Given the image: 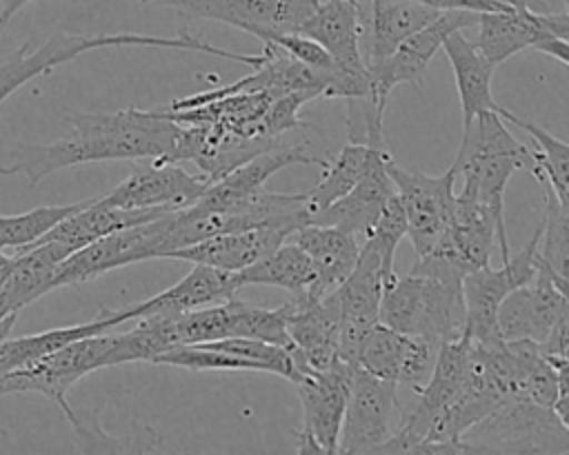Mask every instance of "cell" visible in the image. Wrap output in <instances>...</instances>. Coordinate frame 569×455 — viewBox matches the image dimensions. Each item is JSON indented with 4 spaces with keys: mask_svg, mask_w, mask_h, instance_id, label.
Listing matches in <instances>:
<instances>
[{
    "mask_svg": "<svg viewBox=\"0 0 569 455\" xmlns=\"http://www.w3.org/2000/svg\"><path fill=\"white\" fill-rule=\"evenodd\" d=\"M71 131L49 144H18L16 160L0 175H24L36 186L44 175L104 160H176L180 124L160 109L136 107L113 113H73Z\"/></svg>",
    "mask_w": 569,
    "mask_h": 455,
    "instance_id": "obj_1",
    "label": "cell"
},
{
    "mask_svg": "<svg viewBox=\"0 0 569 455\" xmlns=\"http://www.w3.org/2000/svg\"><path fill=\"white\" fill-rule=\"evenodd\" d=\"M453 186L458 195L471 198L498 215H505V189L516 171L533 173V153L511 135L496 111H482L462 124V142L456 160Z\"/></svg>",
    "mask_w": 569,
    "mask_h": 455,
    "instance_id": "obj_2",
    "label": "cell"
},
{
    "mask_svg": "<svg viewBox=\"0 0 569 455\" xmlns=\"http://www.w3.org/2000/svg\"><path fill=\"white\" fill-rule=\"evenodd\" d=\"M2 33V31H0ZM104 47H160V49H178V51H200L209 55H220L227 60L244 62L249 67L258 64L260 53H236L209 44L196 36H147V33H98V36H69L58 33L49 38L38 49L22 44L13 53L0 58V104L18 91L29 80L49 73L58 64H64L87 51L104 49Z\"/></svg>",
    "mask_w": 569,
    "mask_h": 455,
    "instance_id": "obj_3",
    "label": "cell"
},
{
    "mask_svg": "<svg viewBox=\"0 0 569 455\" xmlns=\"http://www.w3.org/2000/svg\"><path fill=\"white\" fill-rule=\"evenodd\" d=\"M378 322L436 344L453 340L462 333L465 324L462 286L458 280L409 271L402 277H393L387 286Z\"/></svg>",
    "mask_w": 569,
    "mask_h": 455,
    "instance_id": "obj_4",
    "label": "cell"
},
{
    "mask_svg": "<svg viewBox=\"0 0 569 455\" xmlns=\"http://www.w3.org/2000/svg\"><path fill=\"white\" fill-rule=\"evenodd\" d=\"M462 453H569V424L553 408L511 397L460 435Z\"/></svg>",
    "mask_w": 569,
    "mask_h": 455,
    "instance_id": "obj_5",
    "label": "cell"
},
{
    "mask_svg": "<svg viewBox=\"0 0 569 455\" xmlns=\"http://www.w3.org/2000/svg\"><path fill=\"white\" fill-rule=\"evenodd\" d=\"M478 51L493 64H502L525 49L542 51L569 67V16L567 11H531L505 7L478 13Z\"/></svg>",
    "mask_w": 569,
    "mask_h": 455,
    "instance_id": "obj_6",
    "label": "cell"
},
{
    "mask_svg": "<svg viewBox=\"0 0 569 455\" xmlns=\"http://www.w3.org/2000/svg\"><path fill=\"white\" fill-rule=\"evenodd\" d=\"M111 333H98L76 340L29 366H20L0 375V395L7 393H40L62 408L69 422L76 419V411L67 402L69 388L84 375L104 368L102 360L109 348Z\"/></svg>",
    "mask_w": 569,
    "mask_h": 455,
    "instance_id": "obj_7",
    "label": "cell"
},
{
    "mask_svg": "<svg viewBox=\"0 0 569 455\" xmlns=\"http://www.w3.org/2000/svg\"><path fill=\"white\" fill-rule=\"evenodd\" d=\"M169 211L162 215L102 235L82 249L69 253L53 273V289L67 284H80L109 273L120 266H129L142 260H156L164 255Z\"/></svg>",
    "mask_w": 569,
    "mask_h": 455,
    "instance_id": "obj_8",
    "label": "cell"
},
{
    "mask_svg": "<svg viewBox=\"0 0 569 455\" xmlns=\"http://www.w3.org/2000/svg\"><path fill=\"white\" fill-rule=\"evenodd\" d=\"M538 242L540 224L527 244L518 253H509L498 269L491 264L480 266L462 275V302H465V324L462 333L473 342H489L500 337L496 313L500 302L518 286L527 284L538 266Z\"/></svg>",
    "mask_w": 569,
    "mask_h": 455,
    "instance_id": "obj_9",
    "label": "cell"
},
{
    "mask_svg": "<svg viewBox=\"0 0 569 455\" xmlns=\"http://www.w3.org/2000/svg\"><path fill=\"white\" fill-rule=\"evenodd\" d=\"M387 173L402 204L411 246L416 255H425L449 224L456 202L453 171L449 169L442 175H427L422 171L402 169L391 158L387 162Z\"/></svg>",
    "mask_w": 569,
    "mask_h": 455,
    "instance_id": "obj_10",
    "label": "cell"
},
{
    "mask_svg": "<svg viewBox=\"0 0 569 455\" xmlns=\"http://www.w3.org/2000/svg\"><path fill=\"white\" fill-rule=\"evenodd\" d=\"M476 20H478V11H467V9L440 11L436 20H431L429 24L411 33L407 40H402L387 58L367 64L369 95L380 102H387L389 93L398 84H413L420 89L427 64L440 49L442 40L453 31L476 24Z\"/></svg>",
    "mask_w": 569,
    "mask_h": 455,
    "instance_id": "obj_11",
    "label": "cell"
},
{
    "mask_svg": "<svg viewBox=\"0 0 569 455\" xmlns=\"http://www.w3.org/2000/svg\"><path fill=\"white\" fill-rule=\"evenodd\" d=\"M176 9L187 18L224 22L267 40L271 33L300 31L318 0H140Z\"/></svg>",
    "mask_w": 569,
    "mask_h": 455,
    "instance_id": "obj_12",
    "label": "cell"
},
{
    "mask_svg": "<svg viewBox=\"0 0 569 455\" xmlns=\"http://www.w3.org/2000/svg\"><path fill=\"white\" fill-rule=\"evenodd\" d=\"M398 404V384L353 368L349 397L342 415L338 451L342 455L378 453L391 437V413Z\"/></svg>",
    "mask_w": 569,
    "mask_h": 455,
    "instance_id": "obj_13",
    "label": "cell"
},
{
    "mask_svg": "<svg viewBox=\"0 0 569 455\" xmlns=\"http://www.w3.org/2000/svg\"><path fill=\"white\" fill-rule=\"evenodd\" d=\"M327 158L316 155L302 144H278L273 149H267L247 162L238 164L222 178L207 184V189L200 193V198L182 209L187 215H204L216 211H233L249 202L253 195L262 191V184L276 175L280 169L293 166V164H318L322 166Z\"/></svg>",
    "mask_w": 569,
    "mask_h": 455,
    "instance_id": "obj_14",
    "label": "cell"
},
{
    "mask_svg": "<svg viewBox=\"0 0 569 455\" xmlns=\"http://www.w3.org/2000/svg\"><path fill=\"white\" fill-rule=\"evenodd\" d=\"M207 184L204 175L184 171L176 160H153L151 164H133L120 184L100 195V202L120 209L178 211L191 206Z\"/></svg>",
    "mask_w": 569,
    "mask_h": 455,
    "instance_id": "obj_15",
    "label": "cell"
},
{
    "mask_svg": "<svg viewBox=\"0 0 569 455\" xmlns=\"http://www.w3.org/2000/svg\"><path fill=\"white\" fill-rule=\"evenodd\" d=\"M567 313V286L538 262L533 277L500 302L496 313L498 333L502 340H531L540 344Z\"/></svg>",
    "mask_w": 569,
    "mask_h": 455,
    "instance_id": "obj_16",
    "label": "cell"
},
{
    "mask_svg": "<svg viewBox=\"0 0 569 455\" xmlns=\"http://www.w3.org/2000/svg\"><path fill=\"white\" fill-rule=\"evenodd\" d=\"M298 33L311 38L329 53L338 71L353 84L358 98L369 93V69L360 51L362 2L318 0Z\"/></svg>",
    "mask_w": 569,
    "mask_h": 455,
    "instance_id": "obj_17",
    "label": "cell"
},
{
    "mask_svg": "<svg viewBox=\"0 0 569 455\" xmlns=\"http://www.w3.org/2000/svg\"><path fill=\"white\" fill-rule=\"evenodd\" d=\"M438 351L440 344L427 337L400 333L376 322L358 351L356 366L380 380L409 384L418 393L431 375Z\"/></svg>",
    "mask_w": 569,
    "mask_h": 455,
    "instance_id": "obj_18",
    "label": "cell"
},
{
    "mask_svg": "<svg viewBox=\"0 0 569 455\" xmlns=\"http://www.w3.org/2000/svg\"><path fill=\"white\" fill-rule=\"evenodd\" d=\"M353 368L356 366L338 357L322 371L302 366L293 377V386L302 406V431H307L318 442L322 453L338 451Z\"/></svg>",
    "mask_w": 569,
    "mask_h": 455,
    "instance_id": "obj_19",
    "label": "cell"
},
{
    "mask_svg": "<svg viewBox=\"0 0 569 455\" xmlns=\"http://www.w3.org/2000/svg\"><path fill=\"white\" fill-rule=\"evenodd\" d=\"M287 335L293 344L298 371L302 366L322 371L338 360V326L340 304L338 291H331L318 300L293 297L284 302Z\"/></svg>",
    "mask_w": 569,
    "mask_h": 455,
    "instance_id": "obj_20",
    "label": "cell"
},
{
    "mask_svg": "<svg viewBox=\"0 0 569 455\" xmlns=\"http://www.w3.org/2000/svg\"><path fill=\"white\" fill-rule=\"evenodd\" d=\"M236 273H227L213 266L193 264V269L162 293L136 302L124 309H113L120 324L144 317V315H178L184 311L211 306L238 295Z\"/></svg>",
    "mask_w": 569,
    "mask_h": 455,
    "instance_id": "obj_21",
    "label": "cell"
},
{
    "mask_svg": "<svg viewBox=\"0 0 569 455\" xmlns=\"http://www.w3.org/2000/svg\"><path fill=\"white\" fill-rule=\"evenodd\" d=\"M293 231L284 226H256L233 233H216L193 244L180 246L167 255V260H182L191 264L213 266L227 273H238L256 260L280 246Z\"/></svg>",
    "mask_w": 569,
    "mask_h": 455,
    "instance_id": "obj_22",
    "label": "cell"
},
{
    "mask_svg": "<svg viewBox=\"0 0 569 455\" xmlns=\"http://www.w3.org/2000/svg\"><path fill=\"white\" fill-rule=\"evenodd\" d=\"M287 240L296 242L309 255V262L313 269V282L307 289V293L293 295L305 300H318L336 291L353 269V262L360 249V242L356 235L338 226L316 224V222L302 224Z\"/></svg>",
    "mask_w": 569,
    "mask_h": 455,
    "instance_id": "obj_23",
    "label": "cell"
},
{
    "mask_svg": "<svg viewBox=\"0 0 569 455\" xmlns=\"http://www.w3.org/2000/svg\"><path fill=\"white\" fill-rule=\"evenodd\" d=\"M389 160H391V153L389 151L382 153L353 189H349L342 198H338L327 209H322L311 222L338 226L356 235L358 242H362V237L376 224L385 202L393 193V182L387 173Z\"/></svg>",
    "mask_w": 569,
    "mask_h": 455,
    "instance_id": "obj_24",
    "label": "cell"
},
{
    "mask_svg": "<svg viewBox=\"0 0 569 455\" xmlns=\"http://www.w3.org/2000/svg\"><path fill=\"white\" fill-rule=\"evenodd\" d=\"M13 255L16 262L0 286V317L18 315L27 304L53 291V273L69 253L58 242L42 240Z\"/></svg>",
    "mask_w": 569,
    "mask_h": 455,
    "instance_id": "obj_25",
    "label": "cell"
},
{
    "mask_svg": "<svg viewBox=\"0 0 569 455\" xmlns=\"http://www.w3.org/2000/svg\"><path fill=\"white\" fill-rule=\"evenodd\" d=\"M164 211L167 209H120V206L100 202V198H91L84 202V206H80L78 211L60 220L53 229H49L36 242L51 240V242H58L67 253H73L102 235L153 220Z\"/></svg>",
    "mask_w": 569,
    "mask_h": 455,
    "instance_id": "obj_26",
    "label": "cell"
},
{
    "mask_svg": "<svg viewBox=\"0 0 569 455\" xmlns=\"http://www.w3.org/2000/svg\"><path fill=\"white\" fill-rule=\"evenodd\" d=\"M440 49H445V55L449 58V64L453 69V80L462 109V124L471 122L482 111H496L500 107L491 93V75L496 67L478 51L476 42L462 36L460 29L449 33L442 40Z\"/></svg>",
    "mask_w": 569,
    "mask_h": 455,
    "instance_id": "obj_27",
    "label": "cell"
},
{
    "mask_svg": "<svg viewBox=\"0 0 569 455\" xmlns=\"http://www.w3.org/2000/svg\"><path fill=\"white\" fill-rule=\"evenodd\" d=\"M367 64L387 58L402 40L440 16L438 9L416 0H371Z\"/></svg>",
    "mask_w": 569,
    "mask_h": 455,
    "instance_id": "obj_28",
    "label": "cell"
},
{
    "mask_svg": "<svg viewBox=\"0 0 569 455\" xmlns=\"http://www.w3.org/2000/svg\"><path fill=\"white\" fill-rule=\"evenodd\" d=\"M116 326H120V320L116 317L113 309H102L93 320H89L84 324L49 328V331L22 335V337H7L0 344V375L7 371L20 368V366H29L36 360L76 342V340L98 335V333H104Z\"/></svg>",
    "mask_w": 569,
    "mask_h": 455,
    "instance_id": "obj_29",
    "label": "cell"
},
{
    "mask_svg": "<svg viewBox=\"0 0 569 455\" xmlns=\"http://www.w3.org/2000/svg\"><path fill=\"white\" fill-rule=\"evenodd\" d=\"M387 151H389L387 146H371V144H362V142H349L338 151V155L331 162L327 160L320 166L322 169L320 180L309 191H305L307 209H309L311 220L322 209H327L331 202L342 198L349 189H353L362 180V175L371 169V164Z\"/></svg>",
    "mask_w": 569,
    "mask_h": 455,
    "instance_id": "obj_30",
    "label": "cell"
},
{
    "mask_svg": "<svg viewBox=\"0 0 569 455\" xmlns=\"http://www.w3.org/2000/svg\"><path fill=\"white\" fill-rule=\"evenodd\" d=\"M311 282L313 269L309 255L291 240H284L271 253L236 273L238 289L247 284H267L284 289L291 295H305Z\"/></svg>",
    "mask_w": 569,
    "mask_h": 455,
    "instance_id": "obj_31",
    "label": "cell"
},
{
    "mask_svg": "<svg viewBox=\"0 0 569 455\" xmlns=\"http://www.w3.org/2000/svg\"><path fill=\"white\" fill-rule=\"evenodd\" d=\"M498 115L507 122H511L513 127L522 129L529 138H533V142L538 144V151L533 153V178L540 180L551 193L553 198L569 206V144L556 135H551L549 131H545L542 127L520 120L518 115H513L511 111L498 107Z\"/></svg>",
    "mask_w": 569,
    "mask_h": 455,
    "instance_id": "obj_32",
    "label": "cell"
},
{
    "mask_svg": "<svg viewBox=\"0 0 569 455\" xmlns=\"http://www.w3.org/2000/svg\"><path fill=\"white\" fill-rule=\"evenodd\" d=\"M538 262L567 286L569 262V206L560 204L545 186V218L540 222Z\"/></svg>",
    "mask_w": 569,
    "mask_h": 455,
    "instance_id": "obj_33",
    "label": "cell"
},
{
    "mask_svg": "<svg viewBox=\"0 0 569 455\" xmlns=\"http://www.w3.org/2000/svg\"><path fill=\"white\" fill-rule=\"evenodd\" d=\"M87 200L73 204H58V206H36L24 213L16 215H0V251L16 249L24 251L36 240H40L49 229H53L60 220L84 206Z\"/></svg>",
    "mask_w": 569,
    "mask_h": 455,
    "instance_id": "obj_34",
    "label": "cell"
},
{
    "mask_svg": "<svg viewBox=\"0 0 569 455\" xmlns=\"http://www.w3.org/2000/svg\"><path fill=\"white\" fill-rule=\"evenodd\" d=\"M262 42H273L278 44L280 49H284L289 55H293L296 60L313 67V69H320V71H338V67L333 64V60L329 58V53L318 44L313 42L311 38L293 31V33H271L267 40Z\"/></svg>",
    "mask_w": 569,
    "mask_h": 455,
    "instance_id": "obj_35",
    "label": "cell"
},
{
    "mask_svg": "<svg viewBox=\"0 0 569 455\" xmlns=\"http://www.w3.org/2000/svg\"><path fill=\"white\" fill-rule=\"evenodd\" d=\"M420 4L433 7L438 11H447V9H467V11H496V9H505L509 4L498 2V0H416Z\"/></svg>",
    "mask_w": 569,
    "mask_h": 455,
    "instance_id": "obj_36",
    "label": "cell"
},
{
    "mask_svg": "<svg viewBox=\"0 0 569 455\" xmlns=\"http://www.w3.org/2000/svg\"><path fill=\"white\" fill-rule=\"evenodd\" d=\"M31 0H0V31L4 29V24Z\"/></svg>",
    "mask_w": 569,
    "mask_h": 455,
    "instance_id": "obj_37",
    "label": "cell"
},
{
    "mask_svg": "<svg viewBox=\"0 0 569 455\" xmlns=\"http://www.w3.org/2000/svg\"><path fill=\"white\" fill-rule=\"evenodd\" d=\"M13 262H16V255H7L4 251H0V286H2V282L7 280V275H9L11 266H13Z\"/></svg>",
    "mask_w": 569,
    "mask_h": 455,
    "instance_id": "obj_38",
    "label": "cell"
},
{
    "mask_svg": "<svg viewBox=\"0 0 569 455\" xmlns=\"http://www.w3.org/2000/svg\"><path fill=\"white\" fill-rule=\"evenodd\" d=\"M16 317H18V315H4V317H0V344L11 335V328H13V324H16Z\"/></svg>",
    "mask_w": 569,
    "mask_h": 455,
    "instance_id": "obj_39",
    "label": "cell"
},
{
    "mask_svg": "<svg viewBox=\"0 0 569 455\" xmlns=\"http://www.w3.org/2000/svg\"><path fill=\"white\" fill-rule=\"evenodd\" d=\"M353 2H360V0H353Z\"/></svg>",
    "mask_w": 569,
    "mask_h": 455,
    "instance_id": "obj_40",
    "label": "cell"
},
{
    "mask_svg": "<svg viewBox=\"0 0 569 455\" xmlns=\"http://www.w3.org/2000/svg\"><path fill=\"white\" fill-rule=\"evenodd\" d=\"M565 2H567V0H565Z\"/></svg>",
    "mask_w": 569,
    "mask_h": 455,
    "instance_id": "obj_41",
    "label": "cell"
}]
</instances>
